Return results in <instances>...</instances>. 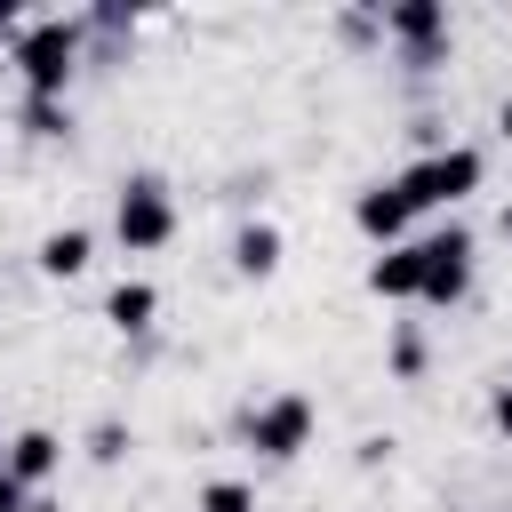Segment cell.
<instances>
[{"mask_svg":"<svg viewBox=\"0 0 512 512\" xmlns=\"http://www.w3.org/2000/svg\"><path fill=\"white\" fill-rule=\"evenodd\" d=\"M384 40L400 48L408 72H440L448 48H456V24H448L440 0H392V8H384Z\"/></svg>","mask_w":512,"mask_h":512,"instance_id":"obj_6","label":"cell"},{"mask_svg":"<svg viewBox=\"0 0 512 512\" xmlns=\"http://www.w3.org/2000/svg\"><path fill=\"white\" fill-rule=\"evenodd\" d=\"M24 24H32V16H24L16 0H0V48H16V40H24Z\"/></svg>","mask_w":512,"mask_h":512,"instance_id":"obj_18","label":"cell"},{"mask_svg":"<svg viewBox=\"0 0 512 512\" xmlns=\"http://www.w3.org/2000/svg\"><path fill=\"white\" fill-rule=\"evenodd\" d=\"M352 232H360L368 248H400V240H416V208H408L400 176H376V184L352 192Z\"/></svg>","mask_w":512,"mask_h":512,"instance_id":"obj_7","label":"cell"},{"mask_svg":"<svg viewBox=\"0 0 512 512\" xmlns=\"http://www.w3.org/2000/svg\"><path fill=\"white\" fill-rule=\"evenodd\" d=\"M336 32H344L352 48H368V40H384V8H344V16H336Z\"/></svg>","mask_w":512,"mask_h":512,"instance_id":"obj_17","label":"cell"},{"mask_svg":"<svg viewBox=\"0 0 512 512\" xmlns=\"http://www.w3.org/2000/svg\"><path fill=\"white\" fill-rule=\"evenodd\" d=\"M32 264H40V280H80L96 264V232L88 224H56V232H40Z\"/></svg>","mask_w":512,"mask_h":512,"instance_id":"obj_10","label":"cell"},{"mask_svg":"<svg viewBox=\"0 0 512 512\" xmlns=\"http://www.w3.org/2000/svg\"><path fill=\"white\" fill-rule=\"evenodd\" d=\"M368 296H384V304H416V296H424V248H416V240L376 248V256H368Z\"/></svg>","mask_w":512,"mask_h":512,"instance_id":"obj_9","label":"cell"},{"mask_svg":"<svg viewBox=\"0 0 512 512\" xmlns=\"http://www.w3.org/2000/svg\"><path fill=\"white\" fill-rule=\"evenodd\" d=\"M24 504H32V488H24V480L0 464V512H24Z\"/></svg>","mask_w":512,"mask_h":512,"instance_id":"obj_19","label":"cell"},{"mask_svg":"<svg viewBox=\"0 0 512 512\" xmlns=\"http://www.w3.org/2000/svg\"><path fill=\"white\" fill-rule=\"evenodd\" d=\"M152 320H160V288L152 280H120L104 296V328L112 336H152Z\"/></svg>","mask_w":512,"mask_h":512,"instance_id":"obj_12","label":"cell"},{"mask_svg":"<svg viewBox=\"0 0 512 512\" xmlns=\"http://www.w3.org/2000/svg\"><path fill=\"white\" fill-rule=\"evenodd\" d=\"M88 456H96V464H120V456H128V424H120V416H96V424H88Z\"/></svg>","mask_w":512,"mask_h":512,"instance_id":"obj_16","label":"cell"},{"mask_svg":"<svg viewBox=\"0 0 512 512\" xmlns=\"http://www.w3.org/2000/svg\"><path fill=\"white\" fill-rule=\"evenodd\" d=\"M16 128L32 144H64L72 136V96H16Z\"/></svg>","mask_w":512,"mask_h":512,"instance_id":"obj_13","label":"cell"},{"mask_svg":"<svg viewBox=\"0 0 512 512\" xmlns=\"http://www.w3.org/2000/svg\"><path fill=\"white\" fill-rule=\"evenodd\" d=\"M384 360H392V376H400V384H416V376L432 368V344H424V328H416V320H400V328H392V352H384Z\"/></svg>","mask_w":512,"mask_h":512,"instance_id":"obj_14","label":"cell"},{"mask_svg":"<svg viewBox=\"0 0 512 512\" xmlns=\"http://www.w3.org/2000/svg\"><path fill=\"white\" fill-rule=\"evenodd\" d=\"M496 232H504V240H512V200H504V208H496Z\"/></svg>","mask_w":512,"mask_h":512,"instance_id":"obj_22","label":"cell"},{"mask_svg":"<svg viewBox=\"0 0 512 512\" xmlns=\"http://www.w3.org/2000/svg\"><path fill=\"white\" fill-rule=\"evenodd\" d=\"M488 424L512 440V384H496V392H488Z\"/></svg>","mask_w":512,"mask_h":512,"instance_id":"obj_20","label":"cell"},{"mask_svg":"<svg viewBox=\"0 0 512 512\" xmlns=\"http://www.w3.org/2000/svg\"><path fill=\"white\" fill-rule=\"evenodd\" d=\"M312 432H320V408H312L304 392H272V400H256L248 424H240V440H248L264 464H296V456L312 448Z\"/></svg>","mask_w":512,"mask_h":512,"instance_id":"obj_5","label":"cell"},{"mask_svg":"<svg viewBox=\"0 0 512 512\" xmlns=\"http://www.w3.org/2000/svg\"><path fill=\"white\" fill-rule=\"evenodd\" d=\"M192 512H256V488L248 480H200Z\"/></svg>","mask_w":512,"mask_h":512,"instance_id":"obj_15","label":"cell"},{"mask_svg":"<svg viewBox=\"0 0 512 512\" xmlns=\"http://www.w3.org/2000/svg\"><path fill=\"white\" fill-rule=\"evenodd\" d=\"M176 224H184V208H176L168 176H152V168L120 176V192H112V240H120L128 256H160V248L176 240Z\"/></svg>","mask_w":512,"mask_h":512,"instance_id":"obj_3","label":"cell"},{"mask_svg":"<svg viewBox=\"0 0 512 512\" xmlns=\"http://www.w3.org/2000/svg\"><path fill=\"white\" fill-rule=\"evenodd\" d=\"M480 184H488L480 144H440V152H416V160L400 168V192H408L416 216H456Z\"/></svg>","mask_w":512,"mask_h":512,"instance_id":"obj_2","label":"cell"},{"mask_svg":"<svg viewBox=\"0 0 512 512\" xmlns=\"http://www.w3.org/2000/svg\"><path fill=\"white\" fill-rule=\"evenodd\" d=\"M0 464H8L32 496H40V488L64 472V440H56L48 424H24V432H8V440H0Z\"/></svg>","mask_w":512,"mask_h":512,"instance_id":"obj_8","label":"cell"},{"mask_svg":"<svg viewBox=\"0 0 512 512\" xmlns=\"http://www.w3.org/2000/svg\"><path fill=\"white\" fill-rule=\"evenodd\" d=\"M496 136L512 144V88H504V104H496Z\"/></svg>","mask_w":512,"mask_h":512,"instance_id":"obj_21","label":"cell"},{"mask_svg":"<svg viewBox=\"0 0 512 512\" xmlns=\"http://www.w3.org/2000/svg\"><path fill=\"white\" fill-rule=\"evenodd\" d=\"M416 248H424V296H416V304H432V312L464 304V296H472V264H480L472 224H464V216H440L432 232H416Z\"/></svg>","mask_w":512,"mask_h":512,"instance_id":"obj_4","label":"cell"},{"mask_svg":"<svg viewBox=\"0 0 512 512\" xmlns=\"http://www.w3.org/2000/svg\"><path fill=\"white\" fill-rule=\"evenodd\" d=\"M24 512H64V504H56V496H32V504H24Z\"/></svg>","mask_w":512,"mask_h":512,"instance_id":"obj_23","label":"cell"},{"mask_svg":"<svg viewBox=\"0 0 512 512\" xmlns=\"http://www.w3.org/2000/svg\"><path fill=\"white\" fill-rule=\"evenodd\" d=\"M8 64H16L24 96H72V80L88 64V24L80 16H32L24 40L8 48Z\"/></svg>","mask_w":512,"mask_h":512,"instance_id":"obj_1","label":"cell"},{"mask_svg":"<svg viewBox=\"0 0 512 512\" xmlns=\"http://www.w3.org/2000/svg\"><path fill=\"white\" fill-rule=\"evenodd\" d=\"M280 256H288V240H280L272 216H248V224L232 232V272H240V280H272Z\"/></svg>","mask_w":512,"mask_h":512,"instance_id":"obj_11","label":"cell"}]
</instances>
